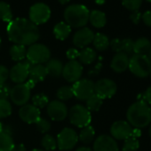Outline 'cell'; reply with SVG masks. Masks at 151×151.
<instances>
[{
  "mask_svg": "<svg viewBox=\"0 0 151 151\" xmlns=\"http://www.w3.org/2000/svg\"><path fill=\"white\" fill-rule=\"evenodd\" d=\"M143 95H144L145 102L148 103V104H151V86H149L145 91V93H143Z\"/></svg>",
  "mask_w": 151,
  "mask_h": 151,
  "instance_id": "bcb514c9",
  "label": "cell"
},
{
  "mask_svg": "<svg viewBox=\"0 0 151 151\" xmlns=\"http://www.w3.org/2000/svg\"><path fill=\"white\" fill-rule=\"evenodd\" d=\"M130 20L134 23V24H139L140 20H141V14L139 13V10L132 12L130 14Z\"/></svg>",
  "mask_w": 151,
  "mask_h": 151,
  "instance_id": "ee69618b",
  "label": "cell"
},
{
  "mask_svg": "<svg viewBox=\"0 0 151 151\" xmlns=\"http://www.w3.org/2000/svg\"><path fill=\"white\" fill-rule=\"evenodd\" d=\"M131 136L133 137V138H136V139L139 138L141 136V131H140V129H139V128L132 129V135Z\"/></svg>",
  "mask_w": 151,
  "mask_h": 151,
  "instance_id": "7dc6e473",
  "label": "cell"
},
{
  "mask_svg": "<svg viewBox=\"0 0 151 151\" xmlns=\"http://www.w3.org/2000/svg\"><path fill=\"white\" fill-rule=\"evenodd\" d=\"M36 84H37L36 82H34L33 80H31V79H29V78L25 82V85L28 86V88H29V90L33 89V88H34V86H36Z\"/></svg>",
  "mask_w": 151,
  "mask_h": 151,
  "instance_id": "681fc988",
  "label": "cell"
},
{
  "mask_svg": "<svg viewBox=\"0 0 151 151\" xmlns=\"http://www.w3.org/2000/svg\"><path fill=\"white\" fill-rule=\"evenodd\" d=\"M128 68L137 78H145L149 76L151 70V60L147 55L133 54L129 60Z\"/></svg>",
  "mask_w": 151,
  "mask_h": 151,
  "instance_id": "277c9868",
  "label": "cell"
},
{
  "mask_svg": "<svg viewBox=\"0 0 151 151\" xmlns=\"http://www.w3.org/2000/svg\"><path fill=\"white\" fill-rule=\"evenodd\" d=\"M26 58L31 64H44L51 59V51L46 45L35 43L28 48Z\"/></svg>",
  "mask_w": 151,
  "mask_h": 151,
  "instance_id": "8992f818",
  "label": "cell"
},
{
  "mask_svg": "<svg viewBox=\"0 0 151 151\" xmlns=\"http://www.w3.org/2000/svg\"><path fill=\"white\" fill-rule=\"evenodd\" d=\"M12 111V105L7 100H0V119L11 116Z\"/></svg>",
  "mask_w": 151,
  "mask_h": 151,
  "instance_id": "d590c367",
  "label": "cell"
},
{
  "mask_svg": "<svg viewBox=\"0 0 151 151\" xmlns=\"http://www.w3.org/2000/svg\"><path fill=\"white\" fill-rule=\"evenodd\" d=\"M32 104L37 109H44L49 103V99L45 93H38L32 97Z\"/></svg>",
  "mask_w": 151,
  "mask_h": 151,
  "instance_id": "836d02e7",
  "label": "cell"
},
{
  "mask_svg": "<svg viewBox=\"0 0 151 151\" xmlns=\"http://www.w3.org/2000/svg\"><path fill=\"white\" fill-rule=\"evenodd\" d=\"M57 147L60 150L68 151L78 142V134L72 128L62 129L57 136Z\"/></svg>",
  "mask_w": 151,
  "mask_h": 151,
  "instance_id": "52a82bcc",
  "label": "cell"
},
{
  "mask_svg": "<svg viewBox=\"0 0 151 151\" xmlns=\"http://www.w3.org/2000/svg\"><path fill=\"white\" fill-rule=\"evenodd\" d=\"M74 96L79 101H86L94 94V83L91 79H79L72 86Z\"/></svg>",
  "mask_w": 151,
  "mask_h": 151,
  "instance_id": "9c48e42d",
  "label": "cell"
},
{
  "mask_svg": "<svg viewBox=\"0 0 151 151\" xmlns=\"http://www.w3.org/2000/svg\"><path fill=\"white\" fill-rule=\"evenodd\" d=\"M151 49V43L146 37H139L133 41V52L134 54L147 55Z\"/></svg>",
  "mask_w": 151,
  "mask_h": 151,
  "instance_id": "7402d4cb",
  "label": "cell"
},
{
  "mask_svg": "<svg viewBox=\"0 0 151 151\" xmlns=\"http://www.w3.org/2000/svg\"><path fill=\"white\" fill-rule=\"evenodd\" d=\"M93 151H118V145L114 138L102 134L94 140Z\"/></svg>",
  "mask_w": 151,
  "mask_h": 151,
  "instance_id": "e0dca14e",
  "label": "cell"
},
{
  "mask_svg": "<svg viewBox=\"0 0 151 151\" xmlns=\"http://www.w3.org/2000/svg\"><path fill=\"white\" fill-rule=\"evenodd\" d=\"M78 54H79V51L77 48H69L66 52L67 58L69 60H75L77 58H78Z\"/></svg>",
  "mask_w": 151,
  "mask_h": 151,
  "instance_id": "7bdbcfd3",
  "label": "cell"
},
{
  "mask_svg": "<svg viewBox=\"0 0 151 151\" xmlns=\"http://www.w3.org/2000/svg\"><path fill=\"white\" fill-rule=\"evenodd\" d=\"M7 35L14 45H31L39 39L40 32L37 25L25 18L13 19L7 26Z\"/></svg>",
  "mask_w": 151,
  "mask_h": 151,
  "instance_id": "6da1fadb",
  "label": "cell"
},
{
  "mask_svg": "<svg viewBox=\"0 0 151 151\" xmlns=\"http://www.w3.org/2000/svg\"><path fill=\"white\" fill-rule=\"evenodd\" d=\"M148 135H149V137L151 138V125H150L149 128H148Z\"/></svg>",
  "mask_w": 151,
  "mask_h": 151,
  "instance_id": "db71d44e",
  "label": "cell"
},
{
  "mask_svg": "<svg viewBox=\"0 0 151 151\" xmlns=\"http://www.w3.org/2000/svg\"><path fill=\"white\" fill-rule=\"evenodd\" d=\"M0 20L8 23L13 21L12 9L10 6L4 1H0Z\"/></svg>",
  "mask_w": 151,
  "mask_h": 151,
  "instance_id": "4dcf8cb0",
  "label": "cell"
},
{
  "mask_svg": "<svg viewBox=\"0 0 151 151\" xmlns=\"http://www.w3.org/2000/svg\"><path fill=\"white\" fill-rule=\"evenodd\" d=\"M9 97L15 105L22 107L25 104H28L30 99V90L28 88L25 83L15 85L13 88H11Z\"/></svg>",
  "mask_w": 151,
  "mask_h": 151,
  "instance_id": "4fadbf2b",
  "label": "cell"
},
{
  "mask_svg": "<svg viewBox=\"0 0 151 151\" xmlns=\"http://www.w3.org/2000/svg\"><path fill=\"white\" fill-rule=\"evenodd\" d=\"M94 33L87 27L79 29L73 36V44L77 48H86L91 43H93Z\"/></svg>",
  "mask_w": 151,
  "mask_h": 151,
  "instance_id": "2e32d148",
  "label": "cell"
},
{
  "mask_svg": "<svg viewBox=\"0 0 151 151\" xmlns=\"http://www.w3.org/2000/svg\"><path fill=\"white\" fill-rule=\"evenodd\" d=\"M76 151H93V150L88 147H79L78 148L76 149Z\"/></svg>",
  "mask_w": 151,
  "mask_h": 151,
  "instance_id": "f907efd6",
  "label": "cell"
},
{
  "mask_svg": "<svg viewBox=\"0 0 151 151\" xmlns=\"http://www.w3.org/2000/svg\"><path fill=\"white\" fill-rule=\"evenodd\" d=\"M2 124H1V122H0V132H1V131H2Z\"/></svg>",
  "mask_w": 151,
  "mask_h": 151,
  "instance_id": "6f0895ef",
  "label": "cell"
},
{
  "mask_svg": "<svg viewBox=\"0 0 151 151\" xmlns=\"http://www.w3.org/2000/svg\"><path fill=\"white\" fill-rule=\"evenodd\" d=\"M71 33V27L68 25L65 22H60L53 27V34L55 37L59 40L67 39Z\"/></svg>",
  "mask_w": 151,
  "mask_h": 151,
  "instance_id": "cb8c5ba5",
  "label": "cell"
},
{
  "mask_svg": "<svg viewBox=\"0 0 151 151\" xmlns=\"http://www.w3.org/2000/svg\"><path fill=\"white\" fill-rule=\"evenodd\" d=\"M126 118L132 127L144 128L151 123V108L144 101H136L128 108Z\"/></svg>",
  "mask_w": 151,
  "mask_h": 151,
  "instance_id": "7a4b0ae2",
  "label": "cell"
},
{
  "mask_svg": "<svg viewBox=\"0 0 151 151\" xmlns=\"http://www.w3.org/2000/svg\"><path fill=\"white\" fill-rule=\"evenodd\" d=\"M89 22H91V24L93 27H95L97 29H101L106 25L107 17L103 12L99 11V10H93V11L90 12Z\"/></svg>",
  "mask_w": 151,
  "mask_h": 151,
  "instance_id": "603a6c76",
  "label": "cell"
},
{
  "mask_svg": "<svg viewBox=\"0 0 151 151\" xmlns=\"http://www.w3.org/2000/svg\"><path fill=\"white\" fill-rule=\"evenodd\" d=\"M59 1V3L60 4H61V5H66V4H68L70 0H58Z\"/></svg>",
  "mask_w": 151,
  "mask_h": 151,
  "instance_id": "816d5d0a",
  "label": "cell"
},
{
  "mask_svg": "<svg viewBox=\"0 0 151 151\" xmlns=\"http://www.w3.org/2000/svg\"><path fill=\"white\" fill-rule=\"evenodd\" d=\"M19 116L27 124H36L40 116V109L33 104H25L19 110Z\"/></svg>",
  "mask_w": 151,
  "mask_h": 151,
  "instance_id": "ac0fdd59",
  "label": "cell"
},
{
  "mask_svg": "<svg viewBox=\"0 0 151 151\" xmlns=\"http://www.w3.org/2000/svg\"><path fill=\"white\" fill-rule=\"evenodd\" d=\"M11 88L8 85H0V100H7L10 96Z\"/></svg>",
  "mask_w": 151,
  "mask_h": 151,
  "instance_id": "60d3db41",
  "label": "cell"
},
{
  "mask_svg": "<svg viewBox=\"0 0 151 151\" xmlns=\"http://www.w3.org/2000/svg\"><path fill=\"white\" fill-rule=\"evenodd\" d=\"M116 90V84L109 78H102L94 83V93L102 100L113 97Z\"/></svg>",
  "mask_w": 151,
  "mask_h": 151,
  "instance_id": "7c38bea8",
  "label": "cell"
},
{
  "mask_svg": "<svg viewBox=\"0 0 151 151\" xmlns=\"http://www.w3.org/2000/svg\"><path fill=\"white\" fill-rule=\"evenodd\" d=\"M90 11L81 4H74L66 7L63 16L65 22L71 28H84L89 22Z\"/></svg>",
  "mask_w": 151,
  "mask_h": 151,
  "instance_id": "3957f363",
  "label": "cell"
},
{
  "mask_svg": "<svg viewBox=\"0 0 151 151\" xmlns=\"http://www.w3.org/2000/svg\"><path fill=\"white\" fill-rule=\"evenodd\" d=\"M139 147V142L138 139L131 136L128 139H124L122 150L123 151H138Z\"/></svg>",
  "mask_w": 151,
  "mask_h": 151,
  "instance_id": "e575fe53",
  "label": "cell"
},
{
  "mask_svg": "<svg viewBox=\"0 0 151 151\" xmlns=\"http://www.w3.org/2000/svg\"><path fill=\"white\" fill-rule=\"evenodd\" d=\"M147 2H149V3H151V0H146Z\"/></svg>",
  "mask_w": 151,
  "mask_h": 151,
  "instance_id": "680465c9",
  "label": "cell"
},
{
  "mask_svg": "<svg viewBox=\"0 0 151 151\" xmlns=\"http://www.w3.org/2000/svg\"><path fill=\"white\" fill-rule=\"evenodd\" d=\"M9 53H10L12 60H14L15 61H22L26 58L27 49L24 45H14L11 46Z\"/></svg>",
  "mask_w": 151,
  "mask_h": 151,
  "instance_id": "4316f807",
  "label": "cell"
},
{
  "mask_svg": "<svg viewBox=\"0 0 151 151\" xmlns=\"http://www.w3.org/2000/svg\"><path fill=\"white\" fill-rule=\"evenodd\" d=\"M31 151H45V150H43V149H39V148H34V149H32Z\"/></svg>",
  "mask_w": 151,
  "mask_h": 151,
  "instance_id": "11a10c76",
  "label": "cell"
},
{
  "mask_svg": "<svg viewBox=\"0 0 151 151\" xmlns=\"http://www.w3.org/2000/svg\"><path fill=\"white\" fill-rule=\"evenodd\" d=\"M0 47H1V38H0Z\"/></svg>",
  "mask_w": 151,
  "mask_h": 151,
  "instance_id": "91938a15",
  "label": "cell"
},
{
  "mask_svg": "<svg viewBox=\"0 0 151 151\" xmlns=\"http://www.w3.org/2000/svg\"><path fill=\"white\" fill-rule=\"evenodd\" d=\"M148 58L150 59V60H151V49H150V51H149V52H148Z\"/></svg>",
  "mask_w": 151,
  "mask_h": 151,
  "instance_id": "9f6ffc18",
  "label": "cell"
},
{
  "mask_svg": "<svg viewBox=\"0 0 151 151\" xmlns=\"http://www.w3.org/2000/svg\"><path fill=\"white\" fill-rule=\"evenodd\" d=\"M123 6L129 11H137L139 9L142 0H122Z\"/></svg>",
  "mask_w": 151,
  "mask_h": 151,
  "instance_id": "8d00e7d4",
  "label": "cell"
},
{
  "mask_svg": "<svg viewBox=\"0 0 151 151\" xmlns=\"http://www.w3.org/2000/svg\"><path fill=\"white\" fill-rule=\"evenodd\" d=\"M121 48L122 52L128 54H131L133 52V40L131 38H124L121 39Z\"/></svg>",
  "mask_w": 151,
  "mask_h": 151,
  "instance_id": "f35d334b",
  "label": "cell"
},
{
  "mask_svg": "<svg viewBox=\"0 0 151 151\" xmlns=\"http://www.w3.org/2000/svg\"><path fill=\"white\" fill-rule=\"evenodd\" d=\"M46 111L49 117L53 121H63L68 116V108L63 101H52L46 106Z\"/></svg>",
  "mask_w": 151,
  "mask_h": 151,
  "instance_id": "5bb4252c",
  "label": "cell"
},
{
  "mask_svg": "<svg viewBox=\"0 0 151 151\" xmlns=\"http://www.w3.org/2000/svg\"><path fill=\"white\" fill-rule=\"evenodd\" d=\"M57 97L60 101L70 100L72 97H74L72 86H61L60 88H59L57 91Z\"/></svg>",
  "mask_w": 151,
  "mask_h": 151,
  "instance_id": "d6a6232c",
  "label": "cell"
},
{
  "mask_svg": "<svg viewBox=\"0 0 151 151\" xmlns=\"http://www.w3.org/2000/svg\"><path fill=\"white\" fill-rule=\"evenodd\" d=\"M129 56L124 52H117L113 57L110 67L116 73H123L129 67Z\"/></svg>",
  "mask_w": 151,
  "mask_h": 151,
  "instance_id": "d6986e66",
  "label": "cell"
},
{
  "mask_svg": "<svg viewBox=\"0 0 151 151\" xmlns=\"http://www.w3.org/2000/svg\"><path fill=\"white\" fill-rule=\"evenodd\" d=\"M149 75H150V77H151V70H150V73H149Z\"/></svg>",
  "mask_w": 151,
  "mask_h": 151,
  "instance_id": "94428289",
  "label": "cell"
},
{
  "mask_svg": "<svg viewBox=\"0 0 151 151\" xmlns=\"http://www.w3.org/2000/svg\"><path fill=\"white\" fill-rule=\"evenodd\" d=\"M9 78V70L4 66L0 65V85H4Z\"/></svg>",
  "mask_w": 151,
  "mask_h": 151,
  "instance_id": "ab89813d",
  "label": "cell"
},
{
  "mask_svg": "<svg viewBox=\"0 0 151 151\" xmlns=\"http://www.w3.org/2000/svg\"><path fill=\"white\" fill-rule=\"evenodd\" d=\"M83 71V65L78 60H69L64 65L61 76L65 78L66 81L69 83H75L81 78Z\"/></svg>",
  "mask_w": 151,
  "mask_h": 151,
  "instance_id": "8fae6325",
  "label": "cell"
},
{
  "mask_svg": "<svg viewBox=\"0 0 151 151\" xmlns=\"http://www.w3.org/2000/svg\"><path fill=\"white\" fill-rule=\"evenodd\" d=\"M93 44L96 50H98L100 52H103L109 48V39L106 35H104L102 33H96V34H94Z\"/></svg>",
  "mask_w": 151,
  "mask_h": 151,
  "instance_id": "484cf974",
  "label": "cell"
},
{
  "mask_svg": "<svg viewBox=\"0 0 151 151\" xmlns=\"http://www.w3.org/2000/svg\"><path fill=\"white\" fill-rule=\"evenodd\" d=\"M86 101V109L90 112L98 111L103 103V100L101 98H100L98 95H96L95 93L93 94L91 97H89Z\"/></svg>",
  "mask_w": 151,
  "mask_h": 151,
  "instance_id": "f546056e",
  "label": "cell"
},
{
  "mask_svg": "<svg viewBox=\"0 0 151 151\" xmlns=\"http://www.w3.org/2000/svg\"><path fill=\"white\" fill-rule=\"evenodd\" d=\"M29 21L35 25L44 24L47 22L51 17V9L46 4L37 3L29 8Z\"/></svg>",
  "mask_w": 151,
  "mask_h": 151,
  "instance_id": "ba28073f",
  "label": "cell"
},
{
  "mask_svg": "<svg viewBox=\"0 0 151 151\" xmlns=\"http://www.w3.org/2000/svg\"><path fill=\"white\" fill-rule=\"evenodd\" d=\"M109 45L111 46V49L117 52H122V48H121V39L119 38H114L109 42Z\"/></svg>",
  "mask_w": 151,
  "mask_h": 151,
  "instance_id": "b9f144b4",
  "label": "cell"
},
{
  "mask_svg": "<svg viewBox=\"0 0 151 151\" xmlns=\"http://www.w3.org/2000/svg\"><path fill=\"white\" fill-rule=\"evenodd\" d=\"M31 65L32 64L28 60L15 64L9 70V78L16 85L25 83L29 78V71Z\"/></svg>",
  "mask_w": 151,
  "mask_h": 151,
  "instance_id": "30bf717a",
  "label": "cell"
},
{
  "mask_svg": "<svg viewBox=\"0 0 151 151\" xmlns=\"http://www.w3.org/2000/svg\"><path fill=\"white\" fill-rule=\"evenodd\" d=\"M95 3L97 5H103L105 3V0H95Z\"/></svg>",
  "mask_w": 151,
  "mask_h": 151,
  "instance_id": "f5cc1de1",
  "label": "cell"
},
{
  "mask_svg": "<svg viewBox=\"0 0 151 151\" xmlns=\"http://www.w3.org/2000/svg\"><path fill=\"white\" fill-rule=\"evenodd\" d=\"M96 58H97L96 52L90 47L83 48L78 54V59H79L78 61L81 64H85V65H90L93 63Z\"/></svg>",
  "mask_w": 151,
  "mask_h": 151,
  "instance_id": "d4e9b609",
  "label": "cell"
},
{
  "mask_svg": "<svg viewBox=\"0 0 151 151\" xmlns=\"http://www.w3.org/2000/svg\"><path fill=\"white\" fill-rule=\"evenodd\" d=\"M36 125H37V129L40 132H42V133H46V132H48L50 130H51V123L47 120V119H45V118H42V117H40L38 120H37V122L36 123Z\"/></svg>",
  "mask_w": 151,
  "mask_h": 151,
  "instance_id": "74e56055",
  "label": "cell"
},
{
  "mask_svg": "<svg viewBox=\"0 0 151 151\" xmlns=\"http://www.w3.org/2000/svg\"><path fill=\"white\" fill-rule=\"evenodd\" d=\"M94 136H95L94 128L92 125H87L81 129L78 135V140H80L84 144H89L93 140Z\"/></svg>",
  "mask_w": 151,
  "mask_h": 151,
  "instance_id": "83f0119b",
  "label": "cell"
},
{
  "mask_svg": "<svg viewBox=\"0 0 151 151\" xmlns=\"http://www.w3.org/2000/svg\"><path fill=\"white\" fill-rule=\"evenodd\" d=\"M63 63L57 59H50L45 65V68L47 70V74L52 78H59L62 75L63 70Z\"/></svg>",
  "mask_w": 151,
  "mask_h": 151,
  "instance_id": "44dd1931",
  "label": "cell"
},
{
  "mask_svg": "<svg viewBox=\"0 0 151 151\" xmlns=\"http://www.w3.org/2000/svg\"><path fill=\"white\" fill-rule=\"evenodd\" d=\"M15 143L12 135L3 132H0V151H12Z\"/></svg>",
  "mask_w": 151,
  "mask_h": 151,
  "instance_id": "f1b7e54d",
  "label": "cell"
},
{
  "mask_svg": "<svg viewBox=\"0 0 151 151\" xmlns=\"http://www.w3.org/2000/svg\"><path fill=\"white\" fill-rule=\"evenodd\" d=\"M12 151H27V149L23 144H15Z\"/></svg>",
  "mask_w": 151,
  "mask_h": 151,
  "instance_id": "c3c4849f",
  "label": "cell"
},
{
  "mask_svg": "<svg viewBox=\"0 0 151 151\" xmlns=\"http://www.w3.org/2000/svg\"><path fill=\"white\" fill-rule=\"evenodd\" d=\"M70 123L78 128H84L90 125L92 116L91 112L83 105L77 104L73 106L68 113Z\"/></svg>",
  "mask_w": 151,
  "mask_h": 151,
  "instance_id": "5b68a950",
  "label": "cell"
},
{
  "mask_svg": "<svg viewBox=\"0 0 151 151\" xmlns=\"http://www.w3.org/2000/svg\"><path fill=\"white\" fill-rule=\"evenodd\" d=\"M141 20L145 23V25L151 27V11H147L141 15Z\"/></svg>",
  "mask_w": 151,
  "mask_h": 151,
  "instance_id": "f6af8a7d",
  "label": "cell"
},
{
  "mask_svg": "<svg viewBox=\"0 0 151 151\" xmlns=\"http://www.w3.org/2000/svg\"><path fill=\"white\" fill-rule=\"evenodd\" d=\"M41 146L43 147L45 150H47V151L54 150L57 147V140L53 136L50 134H46L42 138Z\"/></svg>",
  "mask_w": 151,
  "mask_h": 151,
  "instance_id": "1f68e13d",
  "label": "cell"
},
{
  "mask_svg": "<svg viewBox=\"0 0 151 151\" xmlns=\"http://www.w3.org/2000/svg\"><path fill=\"white\" fill-rule=\"evenodd\" d=\"M132 132V125L124 120H119L113 123L110 127V134L111 137L115 139L124 140L131 137Z\"/></svg>",
  "mask_w": 151,
  "mask_h": 151,
  "instance_id": "9a60e30c",
  "label": "cell"
},
{
  "mask_svg": "<svg viewBox=\"0 0 151 151\" xmlns=\"http://www.w3.org/2000/svg\"><path fill=\"white\" fill-rule=\"evenodd\" d=\"M46 76H48L47 70L45 68V66L43 64H32L29 68V78L36 83L45 80Z\"/></svg>",
  "mask_w": 151,
  "mask_h": 151,
  "instance_id": "ffe728a7",
  "label": "cell"
}]
</instances>
